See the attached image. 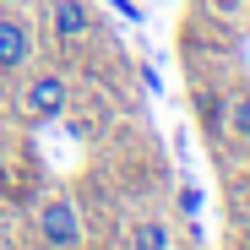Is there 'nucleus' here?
I'll return each mask as SVG.
<instances>
[{"mask_svg": "<svg viewBox=\"0 0 250 250\" xmlns=\"http://www.w3.org/2000/svg\"><path fill=\"white\" fill-rule=\"evenodd\" d=\"M38 234L49 250H82V212L71 196H44L38 201Z\"/></svg>", "mask_w": 250, "mask_h": 250, "instance_id": "nucleus-1", "label": "nucleus"}, {"mask_svg": "<svg viewBox=\"0 0 250 250\" xmlns=\"http://www.w3.org/2000/svg\"><path fill=\"white\" fill-rule=\"evenodd\" d=\"M22 104H27L33 120H60L65 104H71V87H65V76H60V71H38V76L27 82Z\"/></svg>", "mask_w": 250, "mask_h": 250, "instance_id": "nucleus-2", "label": "nucleus"}, {"mask_svg": "<svg viewBox=\"0 0 250 250\" xmlns=\"http://www.w3.org/2000/svg\"><path fill=\"white\" fill-rule=\"evenodd\" d=\"M223 125H229V136L250 142V93H234V98L223 104Z\"/></svg>", "mask_w": 250, "mask_h": 250, "instance_id": "nucleus-6", "label": "nucleus"}, {"mask_svg": "<svg viewBox=\"0 0 250 250\" xmlns=\"http://www.w3.org/2000/svg\"><path fill=\"white\" fill-rule=\"evenodd\" d=\"M207 6L223 11V17H239V11H245V0H207Z\"/></svg>", "mask_w": 250, "mask_h": 250, "instance_id": "nucleus-8", "label": "nucleus"}, {"mask_svg": "<svg viewBox=\"0 0 250 250\" xmlns=\"http://www.w3.org/2000/svg\"><path fill=\"white\" fill-rule=\"evenodd\" d=\"M33 60V22L22 11H0V71H22Z\"/></svg>", "mask_w": 250, "mask_h": 250, "instance_id": "nucleus-3", "label": "nucleus"}, {"mask_svg": "<svg viewBox=\"0 0 250 250\" xmlns=\"http://www.w3.org/2000/svg\"><path fill=\"white\" fill-rule=\"evenodd\" d=\"M131 250H169V223L163 218H142L131 229Z\"/></svg>", "mask_w": 250, "mask_h": 250, "instance_id": "nucleus-5", "label": "nucleus"}, {"mask_svg": "<svg viewBox=\"0 0 250 250\" xmlns=\"http://www.w3.org/2000/svg\"><path fill=\"white\" fill-rule=\"evenodd\" d=\"M174 201H180V212H185V218H196V212H201V190H196V185H180V196H174Z\"/></svg>", "mask_w": 250, "mask_h": 250, "instance_id": "nucleus-7", "label": "nucleus"}, {"mask_svg": "<svg viewBox=\"0 0 250 250\" xmlns=\"http://www.w3.org/2000/svg\"><path fill=\"white\" fill-rule=\"evenodd\" d=\"M49 27L60 44H82V38L93 33V11L87 0H49Z\"/></svg>", "mask_w": 250, "mask_h": 250, "instance_id": "nucleus-4", "label": "nucleus"}]
</instances>
